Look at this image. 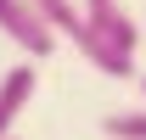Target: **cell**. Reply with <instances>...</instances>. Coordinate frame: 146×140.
<instances>
[{"label":"cell","instance_id":"1","mask_svg":"<svg viewBox=\"0 0 146 140\" xmlns=\"http://www.w3.org/2000/svg\"><path fill=\"white\" fill-rule=\"evenodd\" d=\"M0 34L11 39V45H17L28 62H45V56L56 51V39H62L51 22H45L34 6H28V0H0Z\"/></svg>","mask_w":146,"mask_h":140},{"label":"cell","instance_id":"2","mask_svg":"<svg viewBox=\"0 0 146 140\" xmlns=\"http://www.w3.org/2000/svg\"><path fill=\"white\" fill-rule=\"evenodd\" d=\"M79 11H84V22L107 39L112 51H124V56L141 51V39H146V34H141V22L129 17V6H124V0H79Z\"/></svg>","mask_w":146,"mask_h":140},{"label":"cell","instance_id":"3","mask_svg":"<svg viewBox=\"0 0 146 140\" xmlns=\"http://www.w3.org/2000/svg\"><path fill=\"white\" fill-rule=\"evenodd\" d=\"M34 90H39V73H34V62H17V67L0 79V140L11 135V123L23 118V106L34 101Z\"/></svg>","mask_w":146,"mask_h":140},{"label":"cell","instance_id":"4","mask_svg":"<svg viewBox=\"0 0 146 140\" xmlns=\"http://www.w3.org/2000/svg\"><path fill=\"white\" fill-rule=\"evenodd\" d=\"M28 6H34V11L51 22V28L68 39V45H73V34L84 28V11H79V0H28Z\"/></svg>","mask_w":146,"mask_h":140},{"label":"cell","instance_id":"5","mask_svg":"<svg viewBox=\"0 0 146 140\" xmlns=\"http://www.w3.org/2000/svg\"><path fill=\"white\" fill-rule=\"evenodd\" d=\"M101 135H107V140H146V106L107 112V118H101Z\"/></svg>","mask_w":146,"mask_h":140},{"label":"cell","instance_id":"6","mask_svg":"<svg viewBox=\"0 0 146 140\" xmlns=\"http://www.w3.org/2000/svg\"><path fill=\"white\" fill-rule=\"evenodd\" d=\"M141 90H146V73H141Z\"/></svg>","mask_w":146,"mask_h":140},{"label":"cell","instance_id":"7","mask_svg":"<svg viewBox=\"0 0 146 140\" xmlns=\"http://www.w3.org/2000/svg\"><path fill=\"white\" fill-rule=\"evenodd\" d=\"M6 140H17V135H6Z\"/></svg>","mask_w":146,"mask_h":140}]
</instances>
